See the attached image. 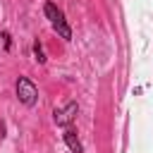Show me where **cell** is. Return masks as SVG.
<instances>
[{
	"instance_id": "cell-2",
	"label": "cell",
	"mask_w": 153,
	"mask_h": 153,
	"mask_svg": "<svg viewBox=\"0 0 153 153\" xmlns=\"http://www.w3.org/2000/svg\"><path fill=\"white\" fill-rule=\"evenodd\" d=\"M17 96H19V100H22L24 105H33V103L38 100V88H36L26 76H19V79H17Z\"/></svg>"
},
{
	"instance_id": "cell-5",
	"label": "cell",
	"mask_w": 153,
	"mask_h": 153,
	"mask_svg": "<svg viewBox=\"0 0 153 153\" xmlns=\"http://www.w3.org/2000/svg\"><path fill=\"white\" fill-rule=\"evenodd\" d=\"M33 55H36V60H38V62H45V57H43V48H41V43H33Z\"/></svg>"
},
{
	"instance_id": "cell-1",
	"label": "cell",
	"mask_w": 153,
	"mask_h": 153,
	"mask_svg": "<svg viewBox=\"0 0 153 153\" xmlns=\"http://www.w3.org/2000/svg\"><path fill=\"white\" fill-rule=\"evenodd\" d=\"M45 17L50 19V24H53V29L62 36V38H72V31H69V26H67V22H65V14H62V10H57L53 2H45Z\"/></svg>"
},
{
	"instance_id": "cell-4",
	"label": "cell",
	"mask_w": 153,
	"mask_h": 153,
	"mask_svg": "<svg viewBox=\"0 0 153 153\" xmlns=\"http://www.w3.org/2000/svg\"><path fill=\"white\" fill-rule=\"evenodd\" d=\"M65 141H67V146L72 148V153H81V151H84V146H81V141H79V136H76L74 129H67V131H65Z\"/></svg>"
},
{
	"instance_id": "cell-3",
	"label": "cell",
	"mask_w": 153,
	"mask_h": 153,
	"mask_svg": "<svg viewBox=\"0 0 153 153\" xmlns=\"http://www.w3.org/2000/svg\"><path fill=\"white\" fill-rule=\"evenodd\" d=\"M76 112H79V105H76V103H67L62 110H55V122H57L60 127H67V124L76 117Z\"/></svg>"
}]
</instances>
